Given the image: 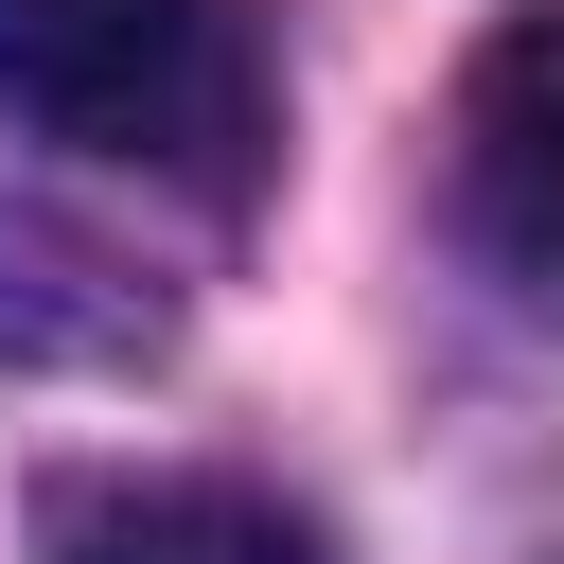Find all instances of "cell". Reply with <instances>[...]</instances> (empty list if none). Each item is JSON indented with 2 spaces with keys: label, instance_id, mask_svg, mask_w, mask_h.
Here are the masks:
<instances>
[{
  "label": "cell",
  "instance_id": "obj_1",
  "mask_svg": "<svg viewBox=\"0 0 564 564\" xmlns=\"http://www.w3.org/2000/svg\"><path fill=\"white\" fill-rule=\"evenodd\" d=\"M0 106L194 212H247L264 141H282L264 0H0Z\"/></svg>",
  "mask_w": 564,
  "mask_h": 564
},
{
  "label": "cell",
  "instance_id": "obj_2",
  "mask_svg": "<svg viewBox=\"0 0 564 564\" xmlns=\"http://www.w3.org/2000/svg\"><path fill=\"white\" fill-rule=\"evenodd\" d=\"M458 229L511 300L564 317V0H511L458 70Z\"/></svg>",
  "mask_w": 564,
  "mask_h": 564
},
{
  "label": "cell",
  "instance_id": "obj_3",
  "mask_svg": "<svg viewBox=\"0 0 564 564\" xmlns=\"http://www.w3.org/2000/svg\"><path fill=\"white\" fill-rule=\"evenodd\" d=\"M176 317H159V282L106 247V229H70V212H35V194H0V370H141Z\"/></svg>",
  "mask_w": 564,
  "mask_h": 564
},
{
  "label": "cell",
  "instance_id": "obj_4",
  "mask_svg": "<svg viewBox=\"0 0 564 564\" xmlns=\"http://www.w3.org/2000/svg\"><path fill=\"white\" fill-rule=\"evenodd\" d=\"M53 564H335V546L247 476H141V494H88Z\"/></svg>",
  "mask_w": 564,
  "mask_h": 564
}]
</instances>
